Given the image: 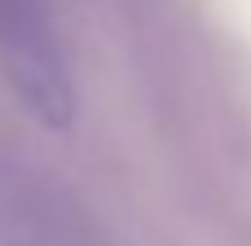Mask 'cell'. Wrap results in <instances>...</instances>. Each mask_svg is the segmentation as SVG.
I'll return each instance as SVG.
<instances>
[{
	"label": "cell",
	"mask_w": 251,
	"mask_h": 246,
	"mask_svg": "<svg viewBox=\"0 0 251 246\" xmlns=\"http://www.w3.org/2000/svg\"><path fill=\"white\" fill-rule=\"evenodd\" d=\"M22 233H26V216H22V207H18V198H13V189H9V176H4V167H0V242H22Z\"/></svg>",
	"instance_id": "7a4b0ae2"
},
{
	"label": "cell",
	"mask_w": 251,
	"mask_h": 246,
	"mask_svg": "<svg viewBox=\"0 0 251 246\" xmlns=\"http://www.w3.org/2000/svg\"><path fill=\"white\" fill-rule=\"evenodd\" d=\"M0 75L22 110L44 128H71L75 88L49 18L35 0H0Z\"/></svg>",
	"instance_id": "6da1fadb"
}]
</instances>
